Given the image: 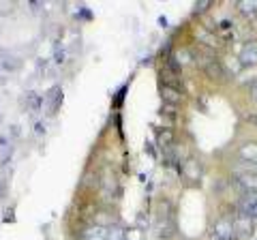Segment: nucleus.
<instances>
[{
	"instance_id": "nucleus-8",
	"label": "nucleus",
	"mask_w": 257,
	"mask_h": 240,
	"mask_svg": "<svg viewBox=\"0 0 257 240\" xmlns=\"http://www.w3.org/2000/svg\"><path fill=\"white\" fill-rule=\"evenodd\" d=\"M238 157L248 165H257V144L255 142H244L238 150Z\"/></svg>"
},
{
	"instance_id": "nucleus-16",
	"label": "nucleus",
	"mask_w": 257,
	"mask_h": 240,
	"mask_svg": "<svg viewBox=\"0 0 257 240\" xmlns=\"http://www.w3.org/2000/svg\"><path fill=\"white\" fill-rule=\"evenodd\" d=\"M58 94H60V88L56 86L52 90V94H50V103H52V105H50V114H54L56 107H58Z\"/></svg>"
},
{
	"instance_id": "nucleus-13",
	"label": "nucleus",
	"mask_w": 257,
	"mask_h": 240,
	"mask_svg": "<svg viewBox=\"0 0 257 240\" xmlns=\"http://www.w3.org/2000/svg\"><path fill=\"white\" fill-rule=\"evenodd\" d=\"M167 69L172 71V75H180L182 73V65L178 58H174V56H167Z\"/></svg>"
},
{
	"instance_id": "nucleus-14",
	"label": "nucleus",
	"mask_w": 257,
	"mask_h": 240,
	"mask_svg": "<svg viewBox=\"0 0 257 240\" xmlns=\"http://www.w3.org/2000/svg\"><path fill=\"white\" fill-rule=\"evenodd\" d=\"M172 140H174V131L172 129H161L159 131V144L161 146H170Z\"/></svg>"
},
{
	"instance_id": "nucleus-7",
	"label": "nucleus",
	"mask_w": 257,
	"mask_h": 240,
	"mask_svg": "<svg viewBox=\"0 0 257 240\" xmlns=\"http://www.w3.org/2000/svg\"><path fill=\"white\" fill-rule=\"evenodd\" d=\"M82 240H109V227L101 225V223H94V225L86 227Z\"/></svg>"
},
{
	"instance_id": "nucleus-19",
	"label": "nucleus",
	"mask_w": 257,
	"mask_h": 240,
	"mask_svg": "<svg viewBox=\"0 0 257 240\" xmlns=\"http://www.w3.org/2000/svg\"><path fill=\"white\" fill-rule=\"evenodd\" d=\"M251 97L257 99V79H255V82H251Z\"/></svg>"
},
{
	"instance_id": "nucleus-17",
	"label": "nucleus",
	"mask_w": 257,
	"mask_h": 240,
	"mask_svg": "<svg viewBox=\"0 0 257 240\" xmlns=\"http://www.w3.org/2000/svg\"><path fill=\"white\" fill-rule=\"evenodd\" d=\"M26 99L30 103V105H28L30 109H39V105H41V99H39V94H35V92H28Z\"/></svg>"
},
{
	"instance_id": "nucleus-9",
	"label": "nucleus",
	"mask_w": 257,
	"mask_h": 240,
	"mask_svg": "<svg viewBox=\"0 0 257 240\" xmlns=\"http://www.w3.org/2000/svg\"><path fill=\"white\" fill-rule=\"evenodd\" d=\"M182 174L187 176V178H191V182H197L199 176H202V165H199L195 159H189V161L184 163V167H182Z\"/></svg>"
},
{
	"instance_id": "nucleus-5",
	"label": "nucleus",
	"mask_w": 257,
	"mask_h": 240,
	"mask_svg": "<svg viewBox=\"0 0 257 240\" xmlns=\"http://www.w3.org/2000/svg\"><path fill=\"white\" fill-rule=\"evenodd\" d=\"M234 182L244 191V193H257V174H248V172L236 174Z\"/></svg>"
},
{
	"instance_id": "nucleus-20",
	"label": "nucleus",
	"mask_w": 257,
	"mask_h": 240,
	"mask_svg": "<svg viewBox=\"0 0 257 240\" xmlns=\"http://www.w3.org/2000/svg\"><path fill=\"white\" fill-rule=\"evenodd\" d=\"M246 123H251V125L257 127V114H248V116H246Z\"/></svg>"
},
{
	"instance_id": "nucleus-12",
	"label": "nucleus",
	"mask_w": 257,
	"mask_h": 240,
	"mask_svg": "<svg viewBox=\"0 0 257 240\" xmlns=\"http://www.w3.org/2000/svg\"><path fill=\"white\" fill-rule=\"evenodd\" d=\"M122 240H144V229H140L138 225L122 229Z\"/></svg>"
},
{
	"instance_id": "nucleus-15",
	"label": "nucleus",
	"mask_w": 257,
	"mask_h": 240,
	"mask_svg": "<svg viewBox=\"0 0 257 240\" xmlns=\"http://www.w3.org/2000/svg\"><path fill=\"white\" fill-rule=\"evenodd\" d=\"M9 155H11V142L7 138H0V161H7Z\"/></svg>"
},
{
	"instance_id": "nucleus-1",
	"label": "nucleus",
	"mask_w": 257,
	"mask_h": 240,
	"mask_svg": "<svg viewBox=\"0 0 257 240\" xmlns=\"http://www.w3.org/2000/svg\"><path fill=\"white\" fill-rule=\"evenodd\" d=\"M234 231H236V240H248L253 236V219L244 217L236 210L234 214Z\"/></svg>"
},
{
	"instance_id": "nucleus-2",
	"label": "nucleus",
	"mask_w": 257,
	"mask_h": 240,
	"mask_svg": "<svg viewBox=\"0 0 257 240\" xmlns=\"http://www.w3.org/2000/svg\"><path fill=\"white\" fill-rule=\"evenodd\" d=\"M236 210L248 219H255L257 217V193H242V197L236 204Z\"/></svg>"
},
{
	"instance_id": "nucleus-11",
	"label": "nucleus",
	"mask_w": 257,
	"mask_h": 240,
	"mask_svg": "<svg viewBox=\"0 0 257 240\" xmlns=\"http://www.w3.org/2000/svg\"><path fill=\"white\" fill-rule=\"evenodd\" d=\"M174 234H176V223H174V221L163 223V225L159 227V238H163V240L174 238Z\"/></svg>"
},
{
	"instance_id": "nucleus-10",
	"label": "nucleus",
	"mask_w": 257,
	"mask_h": 240,
	"mask_svg": "<svg viewBox=\"0 0 257 240\" xmlns=\"http://www.w3.org/2000/svg\"><path fill=\"white\" fill-rule=\"evenodd\" d=\"M238 11L242 15H257V0H240L238 3Z\"/></svg>"
},
{
	"instance_id": "nucleus-4",
	"label": "nucleus",
	"mask_w": 257,
	"mask_h": 240,
	"mask_svg": "<svg viewBox=\"0 0 257 240\" xmlns=\"http://www.w3.org/2000/svg\"><path fill=\"white\" fill-rule=\"evenodd\" d=\"M238 58H240V65L242 67H255L257 65V41L255 39H251V41H246L242 45Z\"/></svg>"
},
{
	"instance_id": "nucleus-6",
	"label": "nucleus",
	"mask_w": 257,
	"mask_h": 240,
	"mask_svg": "<svg viewBox=\"0 0 257 240\" xmlns=\"http://www.w3.org/2000/svg\"><path fill=\"white\" fill-rule=\"evenodd\" d=\"M161 97H163V101L167 103V105H178V103L182 101V92H180V86L178 84H165L163 88H161Z\"/></svg>"
},
{
	"instance_id": "nucleus-18",
	"label": "nucleus",
	"mask_w": 257,
	"mask_h": 240,
	"mask_svg": "<svg viewBox=\"0 0 257 240\" xmlns=\"http://www.w3.org/2000/svg\"><path fill=\"white\" fill-rule=\"evenodd\" d=\"M208 7H210V0H199V5H195V11L197 13H204Z\"/></svg>"
},
{
	"instance_id": "nucleus-3",
	"label": "nucleus",
	"mask_w": 257,
	"mask_h": 240,
	"mask_svg": "<svg viewBox=\"0 0 257 240\" xmlns=\"http://www.w3.org/2000/svg\"><path fill=\"white\" fill-rule=\"evenodd\" d=\"M118 180H116V174L109 170V167H105V170L101 172V191L103 195H105L107 199H111L116 193H118Z\"/></svg>"
}]
</instances>
